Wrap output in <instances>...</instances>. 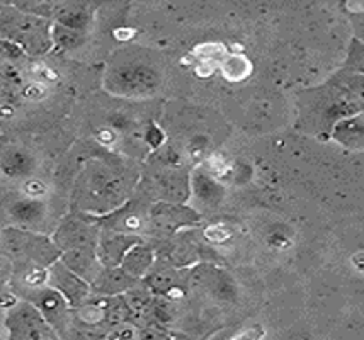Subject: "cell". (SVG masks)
<instances>
[{
  "label": "cell",
  "mask_w": 364,
  "mask_h": 340,
  "mask_svg": "<svg viewBox=\"0 0 364 340\" xmlns=\"http://www.w3.org/2000/svg\"><path fill=\"white\" fill-rule=\"evenodd\" d=\"M124 182L109 163L89 162L80 174L75 194L87 211H107L118 206L124 197Z\"/></svg>",
  "instance_id": "obj_1"
},
{
  "label": "cell",
  "mask_w": 364,
  "mask_h": 340,
  "mask_svg": "<svg viewBox=\"0 0 364 340\" xmlns=\"http://www.w3.org/2000/svg\"><path fill=\"white\" fill-rule=\"evenodd\" d=\"M50 23L31 12H0V40L19 46L31 55H43L50 50Z\"/></svg>",
  "instance_id": "obj_2"
},
{
  "label": "cell",
  "mask_w": 364,
  "mask_h": 340,
  "mask_svg": "<svg viewBox=\"0 0 364 340\" xmlns=\"http://www.w3.org/2000/svg\"><path fill=\"white\" fill-rule=\"evenodd\" d=\"M0 256L41 268H50L60 261V251L53 240L24 228H7L0 231Z\"/></svg>",
  "instance_id": "obj_3"
},
{
  "label": "cell",
  "mask_w": 364,
  "mask_h": 340,
  "mask_svg": "<svg viewBox=\"0 0 364 340\" xmlns=\"http://www.w3.org/2000/svg\"><path fill=\"white\" fill-rule=\"evenodd\" d=\"M7 340H63L29 301H17L7 309Z\"/></svg>",
  "instance_id": "obj_4"
},
{
  "label": "cell",
  "mask_w": 364,
  "mask_h": 340,
  "mask_svg": "<svg viewBox=\"0 0 364 340\" xmlns=\"http://www.w3.org/2000/svg\"><path fill=\"white\" fill-rule=\"evenodd\" d=\"M33 305L38 312L45 317V320L58 332L60 337L70 330L72 327V308L67 300L51 286H43L38 290H31L26 295V300Z\"/></svg>",
  "instance_id": "obj_5"
},
{
  "label": "cell",
  "mask_w": 364,
  "mask_h": 340,
  "mask_svg": "<svg viewBox=\"0 0 364 340\" xmlns=\"http://www.w3.org/2000/svg\"><path fill=\"white\" fill-rule=\"evenodd\" d=\"M159 85V75L145 65H121L112 68L106 87L119 96H141Z\"/></svg>",
  "instance_id": "obj_6"
},
{
  "label": "cell",
  "mask_w": 364,
  "mask_h": 340,
  "mask_svg": "<svg viewBox=\"0 0 364 340\" xmlns=\"http://www.w3.org/2000/svg\"><path fill=\"white\" fill-rule=\"evenodd\" d=\"M53 243L60 253L70 251H95L99 243V231L89 219L68 216L56 230Z\"/></svg>",
  "instance_id": "obj_7"
},
{
  "label": "cell",
  "mask_w": 364,
  "mask_h": 340,
  "mask_svg": "<svg viewBox=\"0 0 364 340\" xmlns=\"http://www.w3.org/2000/svg\"><path fill=\"white\" fill-rule=\"evenodd\" d=\"M48 286H51L67 300L70 308H79L90 298V284L65 268L60 261L50 265L48 270Z\"/></svg>",
  "instance_id": "obj_8"
},
{
  "label": "cell",
  "mask_w": 364,
  "mask_h": 340,
  "mask_svg": "<svg viewBox=\"0 0 364 340\" xmlns=\"http://www.w3.org/2000/svg\"><path fill=\"white\" fill-rule=\"evenodd\" d=\"M136 243L138 238L124 234H114L109 236H104V238H99L97 248H95L99 264H101L102 268H119L123 257L127 256L129 248Z\"/></svg>",
  "instance_id": "obj_9"
},
{
  "label": "cell",
  "mask_w": 364,
  "mask_h": 340,
  "mask_svg": "<svg viewBox=\"0 0 364 340\" xmlns=\"http://www.w3.org/2000/svg\"><path fill=\"white\" fill-rule=\"evenodd\" d=\"M36 169V160L23 148H9L0 157V174L12 180L31 179Z\"/></svg>",
  "instance_id": "obj_10"
},
{
  "label": "cell",
  "mask_w": 364,
  "mask_h": 340,
  "mask_svg": "<svg viewBox=\"0 0 364 340\" xmlns=\"http://www.w3.org/2000/svg\"><path fill=\"white\" fill-rule=\"evenodd\" d=\"M136 284V279L129 278L121 268H102L90 290L99 292L101 296H121Z\"/></svg>",
  "instance_id": "obj_11"
},
{
  "label": "cell",
  "mask_w": 364,
  "mask_h": 340,
  "mask_svg": "<svg viewBox=\"0 0 364 340\" xmlns=\"http://www.w3.org/2000/svg\"><path fill=\"white\" fill-rule=\"evenodd\" d=\"M9 216L16 225L23 226L24 230L41 225L46 218V203L41 199H31V197H24V199L16 201L9 208Z\"/></svg>",
  "instance_id": "obj_12"
},
{
  "label": "cell",
  "mask_w": 364,
  "mask_h": 340,
  "mask_svg": "<svg viewBox=\"0 0 364 340\" xmlns=\"http://www.w3.org/2000/svg\"><path fill=\"white\" fill-rule=\"evenodd\" d=\"M191 219H194L193 211L177 204L164 203L151 211V223H154V226L157 230L159 228L166 231L176 230L177 226L184 225V223L191 221Z\"/></svg>",
  "instance_id": "obj_13"
},
{
  "label": "cell",
  "mask_w": 364,
  "mask_h": 340,
  "mask_svg": "<svg viewBox=\"0 0 364 340\" xmlns=\"http://www.w3.org/2000/svg\"><path fill=\"white\" fill-rule=\"evenodd\" d=\"M151 264H154V252H151L149 247H145V245L138 242L127 252V256L121 261L119 268L123 269L129 278L138 279L149 273Z\"/></svg>",
  "instance_id": "obj_14"
},
{
  "label": "cell",
  "mask_w": 364,
  "mask_h": 340,
  "mask_svg": "<svg viewBox=\"0 0 364 340\" xmlns=\"http://www.w3.org/2000/svg\"><path fill=\"white\" fill-rule=\"evenodd\" d=\"M90 23V14L79 6H62L56 11V23L72 31L84 33Z\"/></svg>",
  "instance_id": "obj_15"
},
{
  "label": "cell",
  "mask_w": 364,
  "mask_h": 340,
  "mask_svg": "<svg viewBox=\"0 0 364 340\" xmlns=\"http://www.w3.org/2000/svg\"><path fill=\"white\" fill-rule=\"evenodd\" d=\"M193 187L198 199H201L206 206H216L223 196V189L220 187L210 175L203 174V172H198V174L194 175Z\"/></svg>",
  "instance_id": "obj_16"
},
{
  "label": "cell",
  "mask_w": 364,
  "mask_h": 340,
  "mask_svg": "<svg viewBox=\"0 0 364 340\" xmlns=\"http://www.w3.org/2000/svg\"><path fill=\"white\" fill-rule=\"evenodd\" d=\"M50 38L51 43H55V45L62 50L77 48V46H80L85 40L84 33L72 31V29L63 28V26L58 24H53L50 28Z\"/></svg>",
  "instance_id": "obj_17"
},
{
  "label": "cell",
  "mask_w": 364,
  "mask_h": 340,
  "mask_svg": "<svg viewBox=\"0 0 364 340\" xmlns=\"http://www.w3.org/2000/svg\"><path fill=\"white\" fill-rule=\"evenodd\" d=\"M336 136L342 143L349 146H359V143H361V123H359V118L342 123L337 128Z\"/></svg>",
  "instance_id": "obj_18"
},
{
  "label": "cell",
  "mask_w": 364,
  "mask_h": 340,
  "mask_svg": "<svg viewBox=\"0 0 364 340\" xmlns=\"http://www.w3.org/2000/svg\"><path fill=\"white\" fill-rule=\"evenodd\" d=\"M225 77L230 80H238L249 72V62L244 57H230L223 65Z\"/></svg>",
  "instance_id": "obj_19"
},
{
  "label": "cell",
  "mask_w": 364,
  "mask_h": 340,
  "mask_svg": "<svg viewBox=\"0 0 364 340\" xmlns=\"http://www.w3.org/2000/svg\"><path fill=\"white\" fill-rule=\"evenodd\" d=\"M46 192H48V187L43 180H40V179L24 180L26 197H31V199H41L43 196H46Z\"/></svg>",
  "instance_id": "obj_20"
},
{
  "label": "cell",
  "mask_w": 364,
  "mask_h": 340,
  "mask_svg": "<svg viewBox=\"0 0 364 340\" xmlns=\"http://www.w3.org/2000/svg\"><path fill=\"white\" fill-rule=\"evenodd\" d=\"M138 340H171V337L162 329H159V327L149 325L145 330H141L140 339Z\"/></svg>",
  "instance_id": "obj_21"
},
{
  "label": "cell",
  "mask_w": 364,
  "mask_h": 340,
  "mask_svg": "<svg viewBox=\"0 0 364 340\" xmlns=\"http://www.w3.org/2000/svg\"><path fill=\"white\" fill-rule=\"evenodd\" d=\"M264 337V330L261 325H252L245 329L244 332L235 335L232 340H261Z\"/></svg>",
  "instance_id": "obj_22"
},
{
  "label": "cell",
  "mask_w": 364,
  "mask_h": 340,
  "mask_svg": "<svg viewBox=\"0 0 364 340\" xmlns=\"http://www.w3.org/2000/svg\"><path fill=\"white\" fill-rule=\"evenodd\" d=\"M146 141L151 146H159L160 141H162V133H160V130H157L155 126H150V131L146 133Z\"/></svg>",
  "instance_id": "obj_23"
},
{
  "label": "cell",
  "mask_w": 364,
  "mask_h": 340,
  "mask_svg": "<svg viewBox=\"0 0 364 340\" xmlns=\"http://www.w3.org/2000/svg\"><path fill=\"white\" fill-rule=\"evenodd\" d=\"M24 94H26V97H29V99H38V97L45 96V89H43L40 84H31L28 89H26Z\"/></svg>",
  "instance_id": "obj_24"
},
{
  "label": "cell",
  "mask_w": 364,
  "mask_h": 340,
  "mask_svg": "<svg viewBox=\"0 0 364 340\" xmlns=\"http://www.w3.org/2000/svg\"><path fill=\"white\" fill-rule=\"evenodd\" d=\"M99 138H101V140L102 141H114V135H112V133L111 131H101V136H99Z\"/></svg>",
  "instance_id": "obj_25"
},
{
  "label": "cell",
  "mask_w": 364,
  "mask_h": 340,
  "mask_svg": "<svg viewBox=\"0 0 364 340\" xmlns=\"http://www.w3.org/2000/svg\"><path fill=\"white\" fill-rule=\"evenodd\" d=\"M4 268H6V257L0 256V274L4 273Z\"/></svg>",
  "instance_id": "obj_26"
},
{
  "label": "cell",
  "mask_w": 364,
  "mask_h": 340,
  "mask_svg": "<svg viewBox=\"0 0 364 340\" xmlns=\"http://www.w3.org/2000/svg\"><path fill=\"white\" fill-rule=\"evenodd\" d=\"M0 340H2V330H0Z\"/></svg>",
  "instance_id": "obj_27"
}]
</instances>
